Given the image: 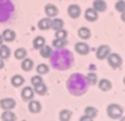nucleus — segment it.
Returning <instances> with one entry per match:
<instances>
[{
	"mask_svg": "<svg viewBox=\"0 0 125 121\" xmlns=\"http://www.w3.org/2000/svg\"><path fill=\"white\" fill-rule=\"evenodd\" d=\"M68 36V32L65 30H59L55 31V38H67Z\"/></svg>",
	"mask_w": 125,
	"mask_h": 121,
	"instance_id": "32",
	"label": "nucleus"
},
{
	"mask_svg": "<svg viewBox=\"0 0 125 121\" xmlns=\"http://www.w3.org/2000/svg\"><path fill=\"white\" fill-rule=\"evenodd\" d=\"M109 53H111V47L109 45H107V44L99 45L96 51V58L98 60H105V59H107Z\"/></svg>",
	"mask_w": 125,
	"mask_h": 121,
	"instance_id": "3",
	"label": "nucleus"
},
{
	"mask_svg": "<svg viewBox=\"0 0 125 121\" xmlns=\"http://www.w3.org/2000/svg\"><path fill=\"white\" fill-rule=\"evenodd\" d=\"M64 26V22L61 18H53L52 19V24H51V28H53L54 31H59L62 30Z\"/></svg>",
	"mask_w": 125,
	"mask_h": 121,
	"instance_id": "18",
	"label": "nucleus"
},
{
	"mask_svg": "<svg viewBox=\"0 0 125 121\" xmlns=\"http://www.w3.org/2000/svg\"><path fill=\"white\" fill-rule=\"evenodd\" d=\"M36 71H37L38 75L42 76V75H46L50 71V68H49V66L45 65V63H40V65L36 67Z\"/></svg>",
	"mask_w": 125,
	"mask_h": 121,
	"instance_id": "29",
	"label": "nucleus"
},
{
	"mask_svg": "<svg viewBox=\"0 0 125 121\" xmlns=\"http://www.w3.org/2000/svg\"><path fill=\"white\" fill-rule=\"evenodd\" d=\"M123 84H124V85H125V77H124V78H123Z\"/></svg>",
	"mask_w": 125,
	"mask_h": 121,
	"instance_id": "38",
	"label": "nucleus"
},
{
	"mask_svg": "<svg viewBox=\"0 0 125 121\" xmlns=\"http://www.w3.org/2000/svg\"><path fill=\"white\" fill-rule=\"evenodd\" d=\"M21 98L25 102H29L31 100H33L34 97V88H32L31 86H26L21 89Z\"/></svg>",
	"mask_w": 125,
	"mask_h": 121,
	"instance_id": "6",
	"label": "nucleus"
},
{
	"mask_svg": "<svg viewBox=\"0 0 125 121\" xmlns=\"http://www.w3.org/2000/svg\"><path fill=\"white\" fill-rule=\"evenodd\" d=\"M115 9L118 12H125V0H117L115 3Z\"/></svg>",
	"mask_w": 125,
	"mask_h": 121,
	"instance_id": "30",
	"label": "nucleus"
},
{
	"mask_svg": "<svg viewBox=\"0 0 125 121\" xmlns=\"http://www.w3.org/2000/svg\"><path fill=\"white\" fill-rule=\"evenodd\" d=\"M10 53H11V51H10V48L7 47V45L5 44H1L0 45V58L3 60L8 59L9 57H10Z\"/></svg>",
	"mask_w": 125,
	"mask_h": 121,
	"instance_id": "17",
	"label": "nucleus"
},
{
	"mask_svg": "<svg viewBox=\"0 0 125 121\" xmlns=\"http://www.w3.org/2000/svg\"><path fill=\"white\" fill-rule=\"evenodd\" d=\"M10 82H11V85L14 86V87H21V86L24 85L25 79H24V77L21 76V75H15V76L11 77Z\"/></svg>",
	"mask_w": 125,
	"mask_h": 121,
	"instance_id": "15",
	"label": "nucleus"
},
{
	"mask_svg": "<svg viewBox=\"0 0 125 121\" xmlns=\"http://www.w3.org/2000/svg\"><path fill=\"white\" fill-rule=\"evenodd\" d=\"M108 65L111 66L113 69H119L123 65V59L118 53H109V56L107 57Z\"/></svg>",
	"mask_w": 125,
	"mask_h": 121,
	"instance_id": "2",
	"label": "nucleus"
},
{
	"mask_svg": "<svg viewBox=\"0 0 125 121\" xmlns=\"http://www.w3.org/2000/svg\"><path fill=\"white\" fill-rule=\"evenodd\" d=\"M71 117H72V112L67 109L62 110V111H60V113H59V119H60V121H70Z\"/></svg>",
	"mask_w": 125,
	"mask_h": 121,
	"instance_id": "23",
	"label": "nucleus"
},
{
	"mask_svg": "<svg viewBox=\"0 0 125 121\" xmlns=\"http://www.w3.org/2000/svg\"><path fill=\"white\" fill-rule=\"evenodd\" d=\"M34 67V61L32 59H28V58H25L21 62V69L24 71H31Z\"/></svg>",
	"mask_w": 125,
	"mask_h": 121,
	"instance_id": "21",
	"label": "nucleus"
},
{
	"mask_svg": "<svg viewBox=\"0 0 125 121\" xmlns=\"http://www.w3.org/2000/svg\"><path fill=\"white\" fill-rule=\"evenodd\" d=\"M86 80H87V83L89 84V85L94 86L98 83V76H97V74H95V73H89V74H87V76H86Z\"/></svg>",
	"mask_w": 125,
	"mask_h": 121,
	"instance_id": "26",
	"label": "nucleus"
},
{
	"mask_svg": "<svg viewBox=\"0 0 125 121\" xmlns=\"http://www.w3.org/2000/svg\"><path fill=\"white\" fill-rule=\"evenodd\" d=\"M68 44V41L67 38H54L52 42V45L53 48H55V49H63L65 45Z\"/></svg>",
	"mask_w": 125,
	"mask_h": 121,
	"instance_id": "19",
	"label": "nucleus"
},
{
	"mask_svg": "<svg viewBox=\"0 0 125 121\" xmlns=\"http://www.w3.org/2000/svg\"><path fill=\"white\" fill-rule=\"evenodd\" d=\"M40 53H41L42 58H51L53 56L52 48L49 47V45H44L42 49H40Z\"/></svg>",
	"mask_w": 125,
	"mask_h": 121,
	"instance_id": "22",
	"label": "nucleus"
},
{
	"mask_svg": "<svg viewBox=\"0 0 125 121\" xmlns=\"http://www.w3.org/2000/svg\"><path fill=\"white\" fill-rule=\"evenodd\" d=\"M33 86H36V85H40V84L44 83L43 82V78H42L41 75H36V76H33L32 77V80H31Z\"/></svg>",
	"mask_w": 125,
	"mask_h": 121,
	"instance_id": "31",
	"label": "nucleus"
},
{
	"mask_svg": "<svg viewBox=\"0 0 125 121\" xmlns=\"http://www.w3.org/2000/svg\"><path fill=\"white\" fill-rule=\"evenodd\" d=\"M0 106L5 111H11L15 106H16V101L11 97L2 98V100L0 101Z\"/></svg>",
	"mask_w": 125,
	"mask_h": 121,
	"instance_id": "4",
	"label": "nucleus"
},
{
	"mask_svg": "<svg viewBox=\"0 0 125 121\" xmlns=\"http://www.w3.org/2000/svg\"><path fill=\"white\" fill-rule=\"evenodd\" d=\"M84 114L94 119V118H96L97 114H98V110H97L95 106H87V108L84 109Z\"/></svg>",
	"mask_w": 125,
	"mask_h": 121,
	"instance_id": "28",
	"label": "nucleus"
},
{
	"mask_svg": "<svg viewBox=\"0 0 125 121\" xmlns=\"http://www.w3.org/2000/svg\"><path fill=\"white\" fill-rule=\"evenodd\" d=\"M14 56L17 60H24L27 57V51H26V49H24V48H18L17 50L15 51Z\"/></svg>",
	"mask_w": 125,
	"mask_h": 121,
	"instance_id": "25",
	"label": "nucleus"
},
{
	"mask_svg": "<svg viewBox=\"0 0 125 121\" xmlns=\"http://www.w3.org/2000/svg\"><path fill=\"white\" fill-rule=\"evenodd\" d=\"M68 15L71 18L76 19V18L80 17L81 15V8L79 5H70L69 8H68Z\"/></svg>",
	"mask_w": 125,
	"mask_h": 121,
	"instance_id": "7",
	"label": "nucleus"
},
{
	"mask_svg": "<svg viewBox=\"0 0 125 121\" xmlns=\"http://www.w3.org/2000/svg\"><path fill=\"white\" fill-rule=\"evenodd\" d=\"M121 19H122V22H124L125 23V12H121Z\"/></svg>",
	"mask_w": 125,
	"mask_h": 121,
	"instance_id": "35",
	"label": "nucleus"
},
{
	"mask_svg": "<svg viewBox=\"0 0 125 121\" xmlns=\"http://www.w3.org/2000/svg\"><path fill=\"white\" fill-rule=\"evenodd\" d=\"M44 45H45V38H44L43 36H36V37L34 38V41H33V47H34V49L40 50Z\"/></svg>",
	"mask_w": 125,
	"mask_h": 121,
	"instance_id": "20",
	"label": "nucleus"
},
{
	"mask_svg": "<svg viewBox=\"0 0 125 121\" xmlns=\"http://www.w3.org/2000/svg\"><path fill=\"white\" fill-rule=\"evenodd\" d=\"M2 42H3V38H2V35H0V45L2 44Z\"/></svg>",
	"mask_w": 125,
	"mask_h": 121,
	"instance_id": "36",
	"label": "nucleus"
},
{
	"mask_svg": "<svg viewBox=\"0 0 125 121\" xmlns=\"http://www.w3.org/2000/svg\"><path fill=\"white\" fill-rule=\"evenodd\" d=\"M46 92H47V87H46V85H45L44 83L40 84V85L34 86V93H36V94L45 95L46 94Z\"/></svg>",
	"mask_w": 125,
	"mask_h": 121,
	"instance_id": "27",
	"label": "nucleus"
},
{
	"mask_svg": "<svg viewBox=\"0 0 125 121\" xmlns=\"http://www.w3.org/2000/svg\"><path fill=\"white\" fill-rule=\"evenodd\" d=\"M84 18L87 19L88 22H96L98 19V12L95 10V9L91 7V8H87L86 9V12H84Z\"/></svg>",
	"mask_w": 125,
	"mask_h": 121,
	"instance_id": "9",
	"label": "nucleus"
},
{
	"mask_svg": "<svg viewBox=\"0 0 125 121\" xmlns=\"http://www.w3.org/2000/svg\"><path fill=\"white\" fill-rule=\"evenodd\" d=\"M1 35H2L3 41H6V42H12V41H15V38H16V33H15V31L10 30V28L5 30Z\"/></svg>",
	"mask_w": 125,
	"mask_h": 121,
	"instance_id": "14",
	"label": "nucleus"
},
{
	"mask_svg": "<svg viewBox=\"0 0 125 121\" xmlns=\"http://www.w3.org/2000/svg\"><path fill=\"white\" fill-rule=\"evenodd\" d=\"M79 121H94L93 118H90V117H88V115H82V117H80V119H79Z\"/></svg>",
	"mask_w": 125,
	"mask_h": 121,
	"instance_id": "33",
	"label": "nucleus"
},
{
	"mask_svg": "<svg viewBox=\"0 0 125 121\" xmlns=\"http://www.w3.org/2000/svg\"><path fill=\"white\" fill-rule=\"evenodd\" d=\"M98 87H99V89H100V91H103V92H108V91H111V89H112L113 84H112V82L109 79L103 78V79L99 80Z\"/></svg>",
	"mask_w": 125,
	"mask_h": 121,
	"instance_id": "13",
	"label": "nucleus"
},
{
	"mask_svg": "<svg viewBox=\"0 0 125 121\" xmlns=\"http://www.w3.org/2000/svg\"><path fill=\"white\" fill-rule=\"evenodd\" d=\"M107 115L113 120H116V119H121L123 117V113H124V109L122 106L117 103H112L107 106Z\"/></svg>",
	"mask_w": 125,
	"mask_h": 121,
	"instance_id": "1",
	"label": "nucleus"
},
{
	"mask_svg": "<svg viewBox=\"0 0 125 121\" xmlns=\"http://www.w3.org/2000/svg\"><path fill=\"white\" fill-rule=\"evenodd\" d=\"M16 114L11 111H3L1 114V120L2 121H16Z\"/></svg>",
	"mask_w": 125,
	"mask_h": 121,
	"instance_id": "24",
	"label": "nucleus"
},
{
	"mask_svg": "<svg viewBox=\"0 0 125 121\" xmlns=\"http://www.w3.org/2000/svg\"><path fill=\"white\" fill-rule=\"evenodd\" d=\"M3 67H5V62H3V59L0 58V69H2Z\"/></svg>",
	"mask_w": 125,
	"mask_h": 121,
	"instance_id": "34",
	"label": "nucleus"
},
{
	"mask_svg": "<svg viewBox=\"0 0 125 121\" xmlns=\"http://www.w3.org/2000/svg\"><path fill=\"white\" fill-rule=\"evenodd\" d=\"M28 110L31 113H40L42 110V104L36 100H31L28 103Z\"/></svg>",
	"mask_w": 125,
	"mask_h": 121,
	"instance_id": "11",
	"label": "nucleus"
},
{
	"mask_svg": "<svg viewBox=\"0 0 125 121\" xmlns=\"http://www.w3.org/2000/svg\"><path fill=\"white\" fill-rule=\"evenodd\" d=\"M74 50H76L77 53L81 54V56H87L89 51H90V48L86 42H78L74 45Z\"/></svg>",
	"mask_w": 125,
	"mask_h": 121,
	"instance_id": "5",
	"label": "nucleus"
},
{
	"mask_svg": "<svg viewBox=\"0 0 125 121\" xmlns=\"http://www.w3.org/2000/svg\"><path fill=\"white\" fill-rule=\"evenodd\" d=\"M93 8L96 10L97 12H104L107 9V3L105 0H94L93 2Z\"/></svg>",
	"mask_w": 125,
	"mask_h": 121,
	"instance_id": "10",
	"label": "nucleus"
},
{
	"mask_svg": "<svg viewBox=\"0 0 125 121\" xmlns=\"http://www.w3.org/2000/svg\"><path fill=\"white\" fill-rule=\"evenodd\" d=\"M121 121H125V117H122V118H121Z\"/></svg>",
	"mask_w": 125,
	"mask_h": 121,
	"instance_id": "37",
	"label": "nucleus"
},
{
	"mask_svg": "<svg viewBox=\"0 0 125 121\" xmlns=\"http://www.w3.org/2000/svg\"><path fill=\"white\" fill-rule=\"evenodd\" d=\"M78 36L82 40H88L91 36V31L88 27H80L78 30Z\"/></svg>",
	"mask_w": 125,
	"mask_h": 121,
	"instance_id": "16",
	"label": "nucleus"
},
{
	"mask_svg": "<svg viewBox=\"0 0 125 121\" xmlns=\"http://www.w3.org/2000/svg\"><path fill=\"white\" fill-rule=\"evenodd\" d=\"M44 10H45V14H46L47 17H56L59 14V9L53 3H47L46 6L44 7Z\"/></svg>",
	"mask_w": 125,
	"mask_h": 121,
	"instance_id": "8",
	"label": "nucleus"
},
{
	"mask_svg": "<svg viewBox=\"0 0 125 121\" xmlns=\"http://www.w3.org/2000/svg\"><path fill=\"white\" fill-rule=\"evenodd\" d=\"M51 24H52V19H51L50 17H45V18L40 19L37 26L41 31H47V30L51 28Z\"/></svg>",
	"mask_w": 125,
	"mask_h": 121,
	"instance_id": "12",
	"label": "nucleus"
}]
</instances>
